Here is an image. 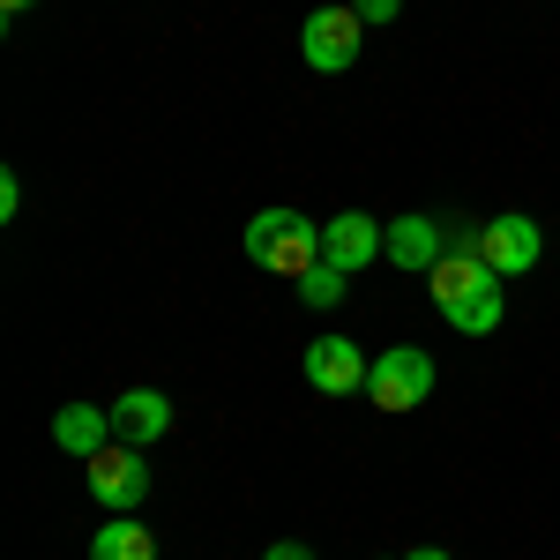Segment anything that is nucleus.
<instances>
[{
  "mask_svg": "<svg viewBox=\"0 0 560 560\" xmlns=\"http://www.w3.org/2000/svg\"><path fill=\"white\" fill-rule=\"evenodd\" d=\"M90 493H97V509H142V493H150V464H142V448H128V441H105L97 456L83 464Z\"/></svg>",
  "mask_w": 560,
  "mask_h": 560,
  "instance_id": "6",
  "label": "nucleus"
},
{
  "mask_svg": "<svg viewBox=\"0 0 560 560\" xmlns=\"http://www.w3.org/2000/svg\"><path fill=\"white\" fill-rule=\"evenodd\" d=\"M261 560H314V553H306L300 538H277V546H269V553H261Z\"/></svg>",
  "mask_w": 560,
  "mask_h": 560,
  "instance_id": "16",
  "label": "nucleus"
},
{
  "mask_svg": "<svg viewBox=\"0 0 560 560\" xmlns=\"http://www.w3.org/2000/svg\"><path fill=\"white\" fill-rule=\"evenodd\" d=\"M382 247H388V224H382V217H366V210H345V217L322 224V261H337L345 277H359Z\"/></svg>",
  "mask_w": 560,
  "mask_h": 560,
  "instance_id": "7",
  "label": "nucleus"
},
{
  "mask_svg": "<svg viewBox=\"0 0 560 560\" xmlns=\"http://www.w3.org/2000/svg\"><path fill=\"white\" fill-rule=\"evenodd\" d=\"M538 255H546L538 217L509 210V217H486V224H478V261H486L501 284H509V277H523V269H538Z\"/></svg>",
  "mask_w": 560,
  "mask_h": 560,
  "instance_id": "4",
  "label": "nucleus"
},
{
  "mask_svg": "<svg viewBox=\"0 0 560 560\" xmlns=\"http://www.w3.org/2000/svg\"><path fill=\"white\" fill-rule=\"evenodd\" d=\"M382 255L396 261V269H433V261L448 255V224H441V217H396Z\"/></svg>",
  "mask_w": 560,
  "mask_h": 560,
  "instance_id": "10",
  "label": "nucleus"
},
{
  "mask_svg": "<svg viewBox=\"0 0 560 560\" xmlns=\"http://www.w3.org/2000/svg\"><path fill=\"white\" fill-rule=\"evenodd\" d=\"M345 292H351V277L337 269V261H314V269L300 277V300H306V306H337Z\"/></svg>",
  "mask_w": 560,
  "mask_h": 560,
  "instance_id": "13",
  "label": "nucleus"
},
{
  "mask_svg": "<svg viewBox=\"0 0 560 560\" xmlns=\"http://www.w3.org/2000/svg\"><path fill=\"white\" fill-rule=\"evenodd\" d=\"M366 374H374V359L351 345V337H314L306 345V382L322 388V396H359Z\"/></svg>",
  "mask_w": 560,
  "mask_h": 560,
  "instance_id": "8",
  "label": "nucleus"
},
{
  "mask_svg": "<svg viewBox=\"0 0 560 560\" xmlns=\"http://www.w3.org/2000/svg\"><path fill=\"white\" fill-rule=\"evenodd\" d=\"M427 277H433V306H441L448 329H464V337H493V329H501V314H509L501 277H493L471 247H448Z\"/></svg>",
  "mask_w": 560,
  "mask_h": 560,
  "instance_id": "1",
  "label": "nucleus"
},
{
  "mask_svg": "<svg viewBox=\"0 0 560 560\" xmlns=\"http://www.w3.org/2000/svg\"><path fill=\"white\" fill-rule=\"evenodd\" d=\"M247 261L269 269V277H284V284H300L306 269L322 261V224L300 210H255L247 217Z\"/></svg>",
  "mask_w": 560,
  "mask_h": 560,
  "instance_id": "2",
  "label": "nucleus"
},
{
  "mask_svg": "<svg viewBox=\"0 0 560 560\" xmlns=\"http://www.w3.org/2000/svg\"><path fill=\"white\" fill-rule=\"evenodd\" d=\"M359 8V23H396L404 15V0H351Z\"/></svg>",
  "mask_w": 560,
  "mask_h": 560,
  "instance_id": "14",
  "label": "nucleus"
},
{
  "mask_svg": "<svg viewBox=\"0 0 560 560\" xmlns=\"http://www.w3.org/2000/svg\"><path fill=\"white\" fill-rule=\"evenodd\" d=\"M52 441L68 448V456H97L105 441H113V411L105 404H60V419H52Z\"/></svg>",
  "mask_w": 560,
  "mask_h": 560,
  "instance_id": "11",
  "label": "nucleus"
},
{
  "mask_svg": "<svg viewBox=\"0 0 560 560\" xmlns=\"http://www.w3.org/2000/svg\"><path fill=\"white\" fill-rule=\"evenodd\" d=\"M359 38H366V23H359V8H314L300 31V52L314 75H345L351 60H359Z\"/></svg>",
  "mask_w": 560,
  "mask_h": 560,
  "instance_id": "5",
  "label": "nucleus"
},
{
  "mask_svg": "<svg viewBox=\"0 0 560 560\" xmlns=\"http://www.w3.org/2000/svg\"><path fill=\"white\" fill-rule=\"evenodd\" d=\"M404 560H448V553H441V546H419V553H404Z\"/></svg>",
  "mask_w": 560,
  "mask_h": 560,
  "instance_id": "17",
  "label": "nucleus"
},
{
  "mask_svg": "<svg viewBox=\"0 0 560 560\" xmlns=\"http://www.w3.org/2000/svg\"><path fill=\"white\" fill-rule=\"evenodd\" d=\"M105 411H113V441H128V448H150V441L173 433V404H165V388H128V396H113Z\"/></svg>",
  "mask_w": 560,
  "mask_h": 560,
  "instance_id": "9",
  "label": "nucleus"
},
{
  "mask_svg": "<svg viewBox=\"0 0 560 560\" xmlns=\"http://www.w3.org/2000/svg\"><path fill=\"white\" fill-rule=\"evenodd\" d=\"M433 396V359L419 345H396L374 359V374H366V404L374 411H419Z\"/></svg>",
  "mask_w": 560,
  "mask_h": 560,
  "instance_id": "3",
  "label": "nucleus"
},
{
  "mask_svg": "<svg viewBox=\"0 0 560 560\" xmlns=\"http://www.w3.org/2000/svg\"><path fill=\"white\" fill-rule=\"evenodd\" d=\"M23 210V187H15V173H0V217Z\"/></svg>",
  "mask_w": 560,
  "mask_h": 560,
  "instance_id": "15",
  "label": "nucleus"
},
{
  "mask_svg": "<svg viewBox=\"0 0 560 560\" xmlns=\"http://www.w3.org/2000/svg\"><path fill=\"white\" fill-rule=\"evenodd\" d=\"M90 560H158V538H150V523H97Z\"/></svg>",
  "mask_w": 560,
  "mask_h": 560,
  "instance_id": "12",
  "label": "nucleus"
},
{
  "mask_svg": "<svg viewBox=\"0 0 560 560\" xmlns=\"http://www.w3.org/2000/svg\"><path fill=\"white\" fill-rule=\"evenodd\" d=\"M0 8H8V15H23V8H38V0H0Z\"/></svg>",
  "mask_w": 560,
  "mask_h": 560,
  "instance_id": "18",
  "label": "nucleus"
}]
</instances>
